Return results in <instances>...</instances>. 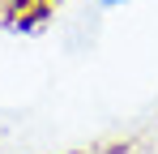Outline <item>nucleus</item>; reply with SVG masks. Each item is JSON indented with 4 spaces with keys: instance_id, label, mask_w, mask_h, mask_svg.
Returning a JSON list of instances; mask_svg holds the SVG:
<instances>
[{
    "instance_id": "f257e3e1",
    "label": "nucleus",
    "mask_w": 158,
    "mask_h": 154,
    "mask_svg": "<svg viewBox=\"0 0 158 154\" xmlns=\"http://www.w3.org/2000/svg\"><path fill=\"white\" fill-rule=\"evenodd\" d=\"M39 9H43V0H17L13 4V17L17 22H30V13H39Z\"/></svg>"
}]
</instances>
